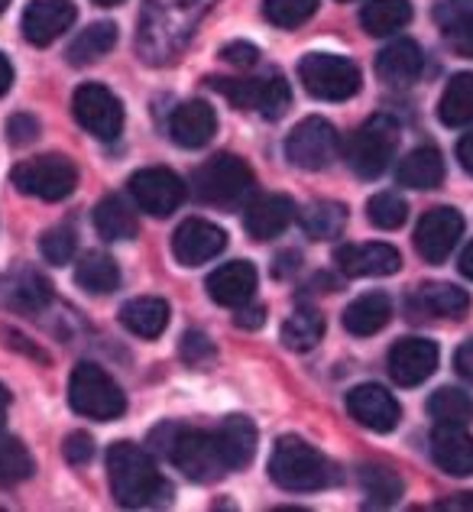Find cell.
Listing matches in <instances>:
<instances>
[{"label":"cell","mask_w":473,"mask_h":512,"mask_svg":"<svg viewBox=\"0 0 473 512\" xmlns=\"http://www.w3.org/2000/svg\"><path fill=\"white\" fill-rule=\"evenodd\" d=\"M214 0H150L140 26V52L146 62H169L192 36Z\"/></svg>","instance_id":"1"},{"label":"cell","mask_w":473,"mask_h":512,"mask_svg":"<svg viewBox=\"0 0 473 512\" xmlns=\"http://www.w3.org/2000/svg\"><path fill=\"white\" fill-rule=\"evenodd\" d=\"M107 480H111V496L127 509L153 506L169 496V483L162 480L156 461L130 441H117L107 451Z\"/></svg>","instance_id":"2"},{"label":"cell","mask_w":473,"mask_h":512,"mask_svg":"<svg viewBox=\"0 0 473 512\" xmlns=\"http://www.w3.org/2000/svg\"><path fill=\"white\" fill-rule=\"evenodd\" d=\"M150 448L195 483H211L227 474V464L218 451V441H214V431H198V428L166 422L153 428Z\"/></svg>","instance_id":"3"},{"label":"cell","mask_w":473,"mask_h":512,"mask_svg":"<svg viewBox=\"0 0 473 512\" xmlns=\"http://www.w3.org/2000/svg\"><path fill=\"white\" fill-rule=\"evenodd\" d=\"M269 477L289 493H312L334 480L331 464L302 438H279L269 457Z\"/></svg>","instance_id":"4"},{"label":"cell","mask_w":473,"mask_h":512,"mask_svg":"<svg viewBox=\"0 0 473 512\" xmlns=\"http://www.w3.org/2000/svg\"><path fill=\"white\" fill-rule=\"evenodd\" d=\"M69 402L78 415L94 422H114L124 415L127 399L120 386L107 376L98 363H78L69 380Z\"/></svg>","instance_id":"5"},{"label":"cell","mask_w":473,"mask_h":512,"mask_svg":"<svg viewBox=\"0 0 473 512\" xmlns=\"http://www.w3.org/2000/svg\"><path fill=\"white\" fill-rule=\"evenodd\" d=\"M192 192L205 205L237 208L253 192V172L237 156H214L192 175Z\"/></svg>","instance_id":"6"},{"label":"cell","mask_w":473,"mask_h":512,"mask_svg":"<svg viewBox=\"0 0 473 512\" xmlns=\"http://www.w3.org/2000/svg\"><path fill=\"white\" fill-rule=\"evenodd\" d=\"M299 82L318 101H347L360 91V69L334 52H308L299 62Z\"/></svg>","instance_id":"7"},{"label":"cell","mask_w":473,"mask_h":512,"mask_svg":"<svg viewBox=\"0 0 473 512\" xmlns=\"http://www.w3.org/2000/svg\"><path fill=\"white\" fill-rule=\"evenodd\" d=\"M399 146V124L393 117L376 114L347 143V163L360 179H376L389 169Z\"/></svg>","instance_id":"8"},{"label":"cell","mask_w":473,"mask_h":512,"mask_svg":"<svg viewBox=\"0 0 473 512\" xmlns=\"http://www.w3.org/2000/svg\"><path fill=\"white\" fill-rule=\"evenodd\" d=\"M211 88L221 91L227 101L247 111L263 114L266 120H279L292 107V91L282 75L269 78H211Z\"/></svg>","instance_id":"9"},{"label":"cell","mask_w":473,"mask_h":512,"mask_svg":"<svg viewBox=\"0 0 473 512\" xmlns=\"http://www.w3.org/2000/svg\"><path fill=\"white\" fill-rule=\"evenodd\" d=\"M10 179L17 185L20 195H30L39 201H62L75 192L78 169L72 159H65V156H39V159L20 163L13 169Z\"/></svg>","instance_id":"10"},{"label":"cell","mask_w":473,"mask_h":512,"mask_svg":"<svg viewBox=\"0 0 473 512\" xmlns=\"http://www.w3.org/2000/svg\"><path fill=\"white\" fill-rule=\"evenodd\" d=\"M72 114L81 130H88L98 140H117L124 130V104L104 85H81L72 98Z\"/></svg>","instance_id":"11"},{"label":"cell","mask_w":473,"mask_h":512,"mask_svg":"<svg viewBox=\"0 0 473 512\" xmlns=\"http://www.w3.org/2000/svg\"><path fill=\"white\" fill-rule=\"evenodd\" d=\"M337 153H341V137H337V130L324 117H305L286 140L289 163L308 172L328 169Z\"/></svg>","instance_id":"12"},{"label":"cell","mask_w":473,"mask_h":512,"mask_svg":"<svg viewBox=\"0 0 473 512\" xmlns=\"http://www.w3.org/2000/svg\"><path fill=\"white\" fill-rule=\"evenodd\" d=\"M130 195L140 211L153 218H169L185 201V182L172 169H140L130 179Z\"/></svg>","instance_id":"13"},{"label":"cell","mask_w":473,"mask_h":512,"mask_svg":"<svg viewBox=\"0 0 473 512\" xmlns=\"http://www.w3.org/2000/svg\"><path fill=\"white\" fill-rule=\"evenodd\" d=\"M464 234V218L454 208H431L415 227V250L425 263H444Z\"/></svg>","instance_id":"14"},{"label":"cell","mask_w":473,"mask_h":512,"mask_svg":"<svg viewBox=\"0 0 473 512\" xmlns=\"http://www.w3.org/2000/svg\"><path fill=\"white\" fill-rule=\"evenodd\" d=\"M347 412H350V419H357L363 428H370V431H380V435L393 431L402 419V409H399L396 396L389 393V389L376 386V383H363V386L350 389Z\"/></svg>","instance_id":"15"},{"label":"cell","mask_w":473,"mask_h":512,"mask_svg":"<svg viewBox=\"0 0 473 512\" xmlns=\"http://www.w3.org/2000/svg\"><path fill=\"white\" fill-rule=\"evenodd\" d=\"M438 370V344L425 338H402L389 347V376L396 386H418Z\"/></svg>","instance_id":"16"},{"label":"cell","mask_w":473,"mask_h":512,"mask_svg":"<svg viewBox=\"0 0 473 512\" xmlns=\"http://www.w3.org/2000/svg\"><path fill=\"white\" fill-rule=\"evenodd\" d=\"M78 10L72 0H33L23 10V36L33 46H49L75 23Z\"/></svg>","instance_id":"17"},{"label":"cell","mask_w":473,"mask_h":512,"mask_svg":"<svg viewBox=\"0 0 473 512\" xmlns=\"http://www.w3.org/2000/svg\"><path fill=\"white\" fill-rule=\"evenodd\" d=\"M334 263L344 276H393L399 273L402 256L389 244H344L334 250Z\"/></svg>","instance_id":"18"},{"label":"cell","mask_w":473,"mask_h":512,"mask_svg":"<svg viewBox=\"0 0 473 512\" xmlns=\"http://www.w3.org/2000/svg\"><path fill=\"white\" fill-rule=\"evenodd\" d=\"M224 247H227V234L221 231V227H214L211 221H201V218L185 221L172 237V253H175V260H179L182 266L208 263Z\"/></svg>","instance_id":"19"},{"label":"cell","mask_w":473,"mask_h":512,"mask_svg":"<svg viewBox=\"0 0 473 512\" xmlns=\"http://www.w3.org/2000/svg\"><path fill=\"white\" fill-rule=\"evenodd\" d=\"M214 130H218V114L208 101H185L182 107H175L169 120V137L182 150H201L211 143Z\"/></svg>","instance_id":"20"},{"label":"cell","mask_w":473,"mask_h":512,"mask_svg":"<svg viewBox=\"0 0 473 512\" xmlns=\"http://www.w3.org/2000/svg\"><path fill=\"white\" fill-rule=\"evenodd\" d=\"M431 457L451 477H473V435L464 425H438L431 435Z\"/></svg>","instance_id":"21"},{"label":"cell","mask_w":473,"mask_h":512,"mask_svg":"<svg viewBox=\"0 0 473 512\" xmlns=\"http://www.w3.org/2000/svg\"><path fill=\"white\" fill-rule=\"evenodd\" d=\"M256 292V266L247 260H234L218 266L208 276V295L224 308H240L253 299Z\"/></svg>","instance_id":"22"},{"label":"cell","mask_w":473,"mask_h":512,"mask_svg":"<svg viewBox=\"0 0 473 512\" xmlns=\"http://www.w3.org/2000/svg\"><path fill=\"white\" fill-rule=\"evenodd\" d=\"M409 312L412 318L425 315V318H464L470 312V295L464 289L451 286V282H428V286H418L409 299Z\"/></svg>","instance_id":"23"},{"label":"cell","mask_w":473,"mask_h":512,"mask_svg":"<svg viewBox=\"0 0 473 512\" xmlns=\"http://www.w3.org/2000/svg\"><path fill=\"white\" fill-rule=\"evenodd\" d=\"M295 221V205L286 195H263L243 214V227L253 240H273Z\"/></svg>","instance_id":"24"},{"label":"cell","mask_w":473,"mask_h":512,"mask_svg":"<svg viewBox=\"0 0 473 512\" xmlns=\"http://www.w3.org/2000/svg\"><path fill=\"white\" fill-rule=\"evenodd\" d=\"M425 69V52L412 39H396L376 56V75L386 85H412Z\"/></svg>","instance_id":"25"},{"label":"cell","mask_w":473,"mask_h":512,"mask_svg":"<svg viewBox=\"0 0 473 512\" xmlns=\"http://www.w3.org/2000/svg\"><path fill=\"white\" fill-rule=\"evenodd\" d=\"M435 20L454 56L473 59V0H441Z\"/></svg>","instance_id":"26"},{"label":"cell","mask_w":473,"mask_h":512,"mask_svg":"<svg viewBox=\"0 0 473 512\" xmlns=\"http://www.w3.org/2000/svg\"><path fill=\"white\" fill-rule=\"evenodd\" d=\"M214 441H218V451L224 457L227 470L247 467L256 454V428L250 419H243V415H227V419L214 428Z\"/></svg>","instance_id":"27"},{"label":"cell","mask_w":473,"mask_h":512,"mask_svg":"<svg viewBox=\"0 0 473 512\" xmlns=\"http://www.w3.org/2000/svg\"><path fill=\"white\" fill-rule=\"evenodd\" d=\"M393 318V302L383 292H367L344 308V328L357 338H370V334L383 331Z\"/></svg>","instance_id":"28"},{"label":"cell","mask_w":473,"mask_h":512,"mask_svg":"<svg viewBox=\"0 0 473 512\" xmlns=\"http://www.w3.org/2000/svg\"><path fill=\"white\" fill-rule=\"evenodd\" d=\"M120 325L137 338L153 341L169 328V302L156 299V295H143V299H130L120 308Z\"/></svg>","instance_id":"29"},{"label":"cell","mask_w":473,"mask_h":512,"mask_svg":"<svg viewBox=\"0 0 473 512\" xmlns=\"http://www.w3.org/2000/svg\"><path fill=\"white\" fill-rule=\"evenodd\" d=\"M399 182L405 188H418V192H428V188H438L444 182V159L435 146H418L409 156L402 159L399 169Z\"/></svg>","instance_id":"30"},{"label":"cell","mask_w":473,"mask_h":512,"mask_svg":"<svg viewBox=\"0 0 473 512\" xmlns=\"http://www.w3.org/2000/svg\"><path fill=\"white\" fill-rule=\"evenodd\" d=\"M94 227H98V234L104 240H130L140 231L137 214H133V208L120 195H107L98 201V208H94Z\"/></svg>","instance_id":"31"},{"label":"cell","mask_w":473,"mask_h":512,"mask_svg":"<svg viewBox=\"0 0 473 512\" xmlns=\"http://www.w3.org/2000/svg\"><path fill=\"white\" fill-rule=\"evenodd\" d=\"M117 46V26L114 23H91L88 30H81L72 46L65 49L69 65H94L101 62L107 52Z\"/></svg>","instance_id":"32"},{"label":"cell","mask_w":473,"mask_h":512,"mask_svg":"<svg viewBox=\"0 0 473 512\" xmlns=\"http://www.w3.org/2000/svg\"><path fill=\"white\" fill-rule=\"evenodd\" d=\"M75 282L91 295H107L120 286V269L114 263V256L91 250L78 260L75 266Z\"/></svg>","instance_id":"33"},{"label":"cell","mask_w":473,"mask_h":512,"mask_svg":"<svg viewBox=\"0 0 473 512\" xmlns=\"http://www.w3.org/2000/svg\"><path fill=\"white\" fill-rule=\"evenodd\" d=\"M438 117L444 127H467L473 124V72L454 75L441 94Z\"/></svg>","instance_id":"34"},{"label":"cell","mask_w":473,"mask_h":512,"mask_svg":"<svg viewBox=\"0 0 473 512\" xmlns=\"http://www.w3.org/2000/svg\"><path fill=\"white\" fill-rule=\"evenodd\" d=\"M412 20L409 0H367L360 10V23L370 36H389Z\"/></svg>","instance_id":"35"},{"label":"cell","mask_w":473,"mask_h":512,"mask_svg":"<svg viewBox=\"0 0 473 512\" xmlns=\"http://www.w3.org/2000/svg\"><path fill=\"white\" fill-rule=\"evenodd\" d=\"M344 224H347V208L337 205V201H315V205H308V211L302 214V231L312 240L341 237Z\"/></svg>","instance_id":"36"},{"label":"cell","mask_w":473,"mask_h":512,"mask_svg":"<svg viewBox=\"0 0 473 512\" xmlns=\"http://www.w3.org/2000/svg\"><path fill=\"white\" fill-rule=\"evenodd\" d=\"M324 338V315L315 312V308H299L292 312V318H286L282 325V344L289 350H312L318 347V341Z\"/></svg>","instance_id":"37"},{"label":"cell","mask_w":473,"mask_h":512,"mask_svg":"<svg viewBox=\"0 0 473 512\" xmlns=\"http://www.w3.org/2000/svg\"><path fill=\"white\" fill-rule=\"evenodd\" d=\"M428 415L438 425H467V422H473V399L464 393V389L444 386L438 393H431Z\"/></svg>","instance_id":"38"},{"label":"cell","mask_w":473,"mask_h":512,"mask_svg":"<svg viewBox=\"0 0 473 512\" xmlns=\"http://www.w3.org/2000/svg\"><path fill=\"white\" fill-rule=\"evenodd\" d=\"M360 487L367 493V500L373 506H393L402 496V480L389 467L380 464H363L360 467Z\"/></svg>","instance_id":"39"},{"label":"cell","mask_w":473,"mask_h":512,"mask_svg":"<svg viewBox=\"0 0 473 512\" xmlns=\"http://www.w3.org/2000/svg\"><path fill=\"white\" fill-rule=\"evenodd\" d=\"M33 454L26 451V444L20 438L0 435V487L10 483H23L26 477H33Z\"/></svg>","instance_id":"40"},{"label":"cell","mask_w":473,"mask_h":512,"mask_svg":"<svg viewBox=\"0 0 473 512\" xmlns=\"http://www.w3.org/2000/svg\"><path fill=\"white\" fill-rule=\"evenodd\" d=\"M52 299V286L46 276L33 273V269H26V273H20V279L13 282L10 289V302L23 308V312H39V308H46Z\"/></svg>","instance_id":"41"},{"label":"cell","mask_w":473,"mask_h":512,"mask_svg":"<svg viewBox=\"0 0 473 512\" xmlns=\"http://www.w3.org/2000/svg\"><path fill=\"white\" fill-rule=\"evenodd\" d=\"M315 10L318 0H263V17L273 26H282V30H292V26L312 20Z\"/></svg>","instance_id":"42"},{"label":"cell","mask_w":473,"mask_h":512,"mask_svg":"<svg viewBox=\"0 0 473 512\" xmlns=\"http://www.w3.org/2000/svg\"><path fill=\"white\" fill-rule=\"evenodd\" d=\"M367 214L376 227H383V231H396V227H402L405 218H409V205H405V198L396 192H380V195L370 198Z\"/></svg>","instance_id":"43"},{"label":"cell","mask_w":473,"mask_h":512,"mask_svg":"<svg viewBox=\"0 0 473 512\" xmlns=\"http://www.w3.org/2000/svg\"><path fill=\"white\" fill-rule=\"evenodd\" d=\"M75 250H78V240H75L72 227H52V231H46L43 240H39V253H43L46 260L56 263V266L72 263Z\"/></svg>","instance_id":"44"},{"label":"cell","mask_w":473,"mask_h":512,"mask_svg":"<svg viewBox=\"0 0 473 512\" xmlns=\"http://www.w3.org/2000/svg\"><path fill=\"white\" fill-rule=\"evenodd\" d=\"M179 354H182L185 363H192V367H205V363L214 357V344L201 331H185Z\"/></svg>","instance_id":"45"},{"label":"cell","mask_w":473,"mask_h":512,"mask_svg":"<svg viewBox=\"0 0 473 512\" xmlns=\"http://www.w3.org/2000/svg\"><path fill=\"white\" fill-rule=\"evenodd\" d=\"M39 137V120L30 117V114H17V117H10L7 120V140L13 146H26V143H33Z\"/></svg>","instance_id":"46"},{"label":"cell","mask_w":473,"mask_h":512,"mask_svg":"<svg viewBox=\"0 0 473 512\" xmlns=\"http://www.w3.org/2000/svg\"><path fill=\"white\" fill-rule=\"evenodd\" d=\"M62 454H65V461H69V464L81 467V464H88L91 457H94V441L85 435V431H75V435L65 438Z\"/></svg>","instance_id":"47"},{"label":"cell","mask_w":473,"mask_h":512,"mask_svg":"<svg viewBox=\"0 0 473 512\" xmlns=\"http://www.w3.org/2000/svg\"><path fill=\"white\" fill-rule=\"evenodd\" d=\"M221 59L237 65V69H250V65H256V59H260V49L253 43H227L221 49Z\"/></svg>","instance_id":"48"},{"label":"cell","mask_w":473,"mask_h":512,"mask_svg":"<svg viewBox=\"0 0 473 512\" xmlns=\"http://www.w3.org/2000/svg\"><path fill=\"white\" fill-rule=\"evenodd\" d=\"M263 321H266V308L263 305H240L237 315H234V325L237 328H247V331L260 328Z\"/></svg>","instance_id":"49"},{"label":"cell","mask_w":473,"mask_h":512,"mask_svg":"<svg viewBox=\"0 0 473 512\" xmlns=\"http://www.w3.org/2000/svg\"><path fill=\"white\" fill-rule=\"evenodd\" d=\"M454 367L464 376L467 383H473V341H464L454 354Z\"/></svg>","instance_id":"50"},{"label":"cell","mask_w":473,"mask_h":512,"mask_svg":"<svg viewBox=\"0 0 473 512\" xmlns=\"http://www.w3.org/2000/svg\"><path fill=\"white\" fill-rule=\"evenodd\" d=\"M457 159H461L464 172L473 175V133H467V137L457 143Z\"/></svg>","instance_id":"51"},{"label":"cell","mask_w":473,"mask_h":512,"mask_svg":"<svg viewBox=\"0 0 473 512\" xmlns=\"http://www.w3.org/2000/svg\"><path fill=\"white\" fill-rule=\"evenodd\" d=\"M10 85H13V65H10V59L0 52V98L10 91Z\"/></svg>","instance_id":"52"},{"label":"cell","mask_w":473,"mask_h":512,"mask_svg":"<svg viewBox=\"0 0 473 512\" xmlns=\"http://www.w3.org/2000/svg\"><path fill=\"white\" fill-rule=\"evenodd\" d=\"M286 269H292V273H295V269H299V253H282V256H279L276 273L282 276V273H286Z\"/></svg>","instance_id":"53"},{"label":"cell","mask_w":473,"mask_h":512,"mask_svg":"<svg viewBox=\"0 0 473 512\" xmlns=\"http://www.w3.org/2000/svg\"><path fill=\"white\" fill-rule=\"evenodd\" d=\"M461 273L473 279V244H467V250L461 253Z\"/></svg>","instance_id":"54"},{"label":"cell","mask_w":473,"mask_h":512,"mask_svg":"<svg viewBox=\"0 0 473 512\" xmlns=\"http://www.w3.org/2000/svg\"><path fill=\"white\" fill-rule=\"evenodd\" d=\"M7 412H10V393L0 386V428H4V422H7Z\"/></svg>","instance_id":"55"},{"label":"cell","mask_w":473,"mask_h":512,"mask_svg":"<svg viewBox=\"0 0 473 512\" xmlns=\"http://www.w3.org/2000/svg\"><path fill=\"white\" fill-rule=\"evenodd\" d=\"M94 4H98V7H120L124 0H94Z\"/></svg>","instance_id":"56"},{"label":"cell","mask_w":473,"mask_h":512,"mask_svg":"<svg viewBox=\"0 0 473 512\" xmlns=\"http://www.w3.org/2000/svg\"><path fill=\"white\" fill-rule=\"evenodd\" d=\"M7 7H10V0H0V13H4Z\"/></svg>","instance_id":"57"}]
</instances>
